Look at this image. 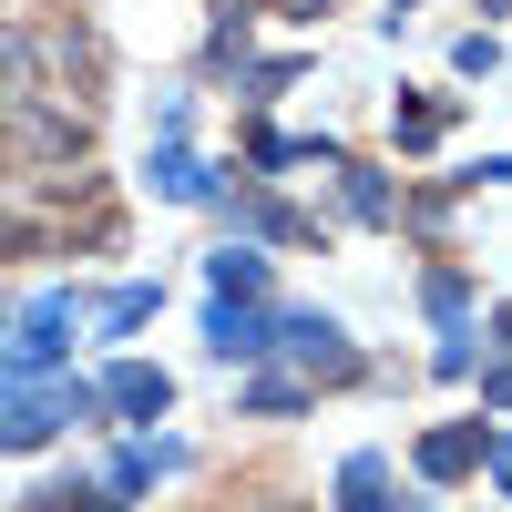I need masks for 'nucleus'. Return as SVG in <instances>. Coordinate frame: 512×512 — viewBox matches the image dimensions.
<instances>
[{"mask_svg":"<svg viewBox=\"0 0 512 512\" xmlns=\"http://www.w3.org/2000/svg\"><path fill=\"white\" fill-rule=\"evenodd\" d=\"M472 461H482V420H451V431L420 441V472H431V482H461Z\"/></svg>","mask_w":512,"mask_h":512,"instance_id":"obj_4","label":"nucleus"},{"mask_svg":"<svg viewBox=\"0 0 512 512\" xmlns=\"http://www.w3.org/2000/svg\"><path fill=\"white\" fill-rule=\"evenodd\" d=\"M482 400H492V410H512V369H492V379H482Z\"/></svg>","mask_w":512,"mask_h":512,"instance_id":"obj_14","label":"nucleus"},{"mask_svg":"<svg viewBox=\"0 0 512 512\" xmlns=\"http://www.w3.org/2000/svg\"><path fill=\"white\" fill-rule=\"evenodd\" d=\"M62 72L93 82V41L82 31H31V21H0V103H21V93H52ZM62 103V93H52Z\"/></svg>","mask_w":512,"mask_h":512,"instance_id":"obj_1","label":"nucleus"},{"mask_svg":"<svg viewBox=\"0 0 512 512\" xmlns=\"http://www.w3.org/2000/svg\"><path fill=\"white\" fill-rule=\"evenodd\" d=\"M82 144H93V123H82L72 103H52V93L0 103V164H72Z\"/></svg>","mask_w":512,"mask_h":512,"instance_id":"obj_2","label":"nucleus"},{"mask_svg":"<svg viewBox=\"0 0 512 512\" xmlns=\"http://www.w3.org/2000/svg\"><path fill=\"white\" fill-rule=\"evenodd\" d=\"M349 205H359L369 226H390V216H400V205H390V185H379V175H359V164H349Z\"/></svg>","mask_w":512,"mask_h":512,"instance_id":"obj_10","label":"nucleus"},{"mask_svg":"<svg viewBox=\"0 0 512 512\" xmlns=\"http://www.w3.org/2000/svg\"><path fill=\"white\" fill-rule=\"evenodd\" d=\"M205 277H216V297H267V256H256V246H226Z\"/></svg>","mask_w":512,"mask_h":512,"instance_id":"obj_9","label":"nucleus"},{"mask_svg":"<svg viewBox=\"0 0 512 512\" xmlns=\"http://www.w3.org/2000/svg\"><path fill=\"white\" fill-rule=\"evenodd\" d=\"M502 349H512V308H502Z\"/></svg>","mask_w":512,"mask_h":512,"instance_id":"obj_16","label":"nucleus"},{"mask_svg":"<svg viewBox=\"0 0 512 512\" xmlns=\"http://www.w3.org/2000/svg\"><path fill=\"white\" fill-rule=\"evenodd\" d=\"M31 512H113V492H41Z\"/></svg>","mask_w":512,"mask_h":512,"instance_id":"obj_13","label":"nucleus"},{"mask_svg":"<svg viewBox=\"0 0 512 512\" xmlns=\"http://www.w3.org/2000/svg\"><path fill=\"white\" fill-rule=\"evenodd\" d=\"M338 512H400L390 502V461H379V451H359L349 472H338Z\"/></svg>","mask_w":512,"mask_h":512,"instance_id":"obj_7","label":"nucleus"},{"mask_svg":"<svg viewBox=\"0 0 512 512\" xmlns=\"http://www.w3.org/2000/svg\"><path fill=\"white\" fill-rule=\"evenodd\" d=\"M441 123H451L441 103H410V113H400V144H441Z\"/></svg>","mask_w":512,"mask_h":512,"instance_id":"obj_11","label":"nucleus"},{"mask_svg":"<svg viewBox=\"0 0 512 512\" xmlns=\"http://www.w3.org/2000/svg\"><path fill=\"white\" fill-rule=\"evenodd\" d=\"M277 338L308 359V379H359V349L338 338V318H277Z\"/></svg>","mask_w":512,"mask_h":512,"instance_id":"obj_3","label":"nucleus"},{"mask_svg":"<svg viewBox=\"0 0 512 512\" xmlns=\"http://www.w3.org/2000/svg\"><path fill=\"white\" fill-rule=\"evenodd\" d=\"M103 400H113V410H134V420H154L164 400H175V379H164V369H144V359H134V369H113V379H103Z\"/></svg>","mask_w":512,"mask_h":512,"instance_id":"obj_6","label":"nucleus"},{"mask_svg":"<svg viewBox=\"0 0 512 512\" xmlns=\"http://www.w3.org/2000/svg\"><path fill=\"white\" fill-rule=\"evenodd\" d=\"M205 338H216V359H256V349H277V328L256 318V308H236V297L205 318Z\"/></svg>","mask_w":512,"mask_h":512,"instance_id":"obj_5","label":"nucleus"},{"mask_svg":"<svg viewBox=\"0 0 512 512\" xmlns=\"http://www.w3.org/2000/svg\"><path fill=\"white\" fill-rule=\"evenodd\" d=\"M492 482H502V492H512V441H502V451H492Z\"/></svg>","mask_w":512,"mask_h":512,"instance_id":"obj_15","label":"nucleus"},{"mask_svg":"<svg viewBox=\"0 0 512 512\" xmlns=\"http://www.w3.org/2000/svg\"><path fill=\"white\" fill-rule=\"evenodd\" d=\"M246 400H256V410H297V400H308V379H256Z\"/></svg>","mask_w":512,"mask_h":512,"instance_id":"obj_12","label":"nucleus"},{"mask_svg":"<svg viewBox=\"0 0 512 512\" xmlns=\"http://www.w3.org/2000/svg\"><path fill=\"white\" fill-rule=\"evenodd\" d=\"M52 431H62L52 400H0V451H31V441H52Z\"/></svg>","mask_w":512,"mask_h":512,"instance_id":"obj_8","label":"nucleus"}]
</instances>
